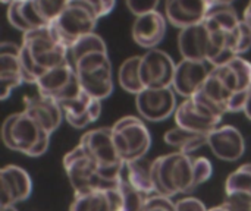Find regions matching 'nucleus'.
Wrapping results in <instances>:
<instances>
[{
    "label": "nucleus",
    "mask_w": 251,
    "mask_h": 211,
    "mask_svg": "<svg viewBox=\"0 0 251 211\" xmlns=\"http://www.w3.org/2000/svg\"><path fill=\"white\" fill-rule=\"evenodd\" d=\"M19 47V62L26 84H37L47 70L71 62L69 48L56 40L50 25L25 32Z\"/></svg>",
    "instance_id": "obj_1"
},
{
    "label": "nucleus",
    "mask_w": 251,
    "mask_h": 211,
    "mask_svg": "<svg viewBox=\"0 0 251 211\" xmlns=\"http://www.w3.org/2000/svg\"><path fill=\"white\" fill-rule=\"evenodd\" d=\"M151 178L156 194L175 197L194 189L193 159L190 154L171 153L153 160Z\"/></svg>",
    "instance_id": "obj_2"
},
{
    "label": "nucleus",
    "mask_w": 251,
    "mask_h": 211,
    "mask_svg": "<svg viewBox=\"0 0 251 211\" xmlns=\"http://www.w3.org/2000/svg\"><path fill=\"white\" fill-rule=\"evenodd\" d=\"M63 167L75 195L93 191L106 192L119 188V184L110 182L99 175V164L87 153L82 144H78L63 157Z\"/></svg>",
    "instance_id": "obj_3"
},
{
    "label": "nucleus",
    "mask_w": 251,
    "mask_h": 211,
    "mask_svg": "<svg viewBox=\"0 0 251 211\" xmlns=\"http://www.w3.org/2000/svg\"><path fill=\"white\" fill-rule=\"evenodd\" d=\"M100 18L82 0H71L68 7L50 23L56 40L71 48L79 38L93 34Z\"/></svg>",
    "instance_id": "obj_4"
},
{
    "label": "nucleus",
    "mask_w": 251,
    "mask_h": 211,
    "mask_svg": "<svg viewBox=\"0 0 251 211\" xmlns=\"http://www.w3.org/2000/svg\"><path fill=\"white\" fill-rule=\"evenodd\" d=\"M82 90L93 98L103 100L113 93V72L107 51H94L74 63Z\"/></svg>",
    "instance_id": "obj_5"
},
{
    "label": "nucleus",
    "mask_w": 251,
    "mask_h": 211,
    "mask_svg": "<svg viewBox=\"0 0 251 211\" xmlns=\"http://www.w3.org/2000/svg\"><path fill=\"white\" fill-rule=\"evenodd\" d=\"M113 142L119 157L126 163L146 157L151 147V135L137 116H124L113 126Z\"/></svg>",
    "instance_id": "obj_6"
},
{
    "label": "nucleus",
    "mask_w": 251,
    "mask_h": 211,
    "mask_svg": "<svg viewBox=\"0 0 251 211\" xmlns=\"http://www.w3.org/2000/svg\"><path fill=\"white\" fill-rule=\"evenodd\" d=\"M35 85L38 93L54 98L60 104L78 100L84 93L78 73L71 62L47 70L38 78Z\"/></svg>",
    "instance_id": "obj_7"
},
{
    "label": "nucleus",
    "mask_w": 251,
    "mask_h": 211,
    "mask_svg": "<svg viewBox=\"0 0 251 211\" xmlns=\"http://www.w3.org/2000/svg\"><path fill=\"white\" fill-rule=\"evenodd\" d=\"M224 115L199 95L185 98L175 112V123L197 134H209L221 126Z\"/></svg>",
    "instance_id": "obj_8"
},
{
    "label": "nucleus",
    "mask_w": 251,
    "mask_h": 211,
    "mask_svg": "<svg viewBox=\"0 0 251 211\" xmlns=\"http://www.w3.org/2000/svg\"><path fill=\"white\" fill-rule=\"evenodd\" d=\"M47 132L29 117L25 112L13 113L7 116L1 126V140L4 145L16 153L28 156L34 145L46 135Z\"/></svg>",
    "instance_id": "obj_9"
},
{
    "label": "nucleus",
    "mask_w": 251,
    "mask_h": 211,
    "mask_svg": "<svg viewBox=\"0 0 251 211\" xmlns=\"http://www.w3.org/2000/svg\"><path fill=\"white\" fill-rule=\"evenodd\" d=\"M135 106L141 119L162 122L176 112V93L169 88H144L135 95Z\"/></svg>",
    "instance_id": "obj_10"
},
{
    "label": "nucleus",
    "mask_w": 251,
    "mask_h": 211,
    "mask_svg": "<svg viewBox=\"0 0 251 211\" xmlns=\"http://www.w3.org/2000/svg\"><path fill=\"white\" fill-rule=\"evenodd\" d=\"M176 65L172 57L159 48H151L141 56L140 79L144 88H169L172 87Z\"/></svg>",
    "instance_id": "obj_11"
},
{
    "label": "nucleus",
    "mask_w": 251,
    "mask_h": 211,
    "mask_svg": "<svg viewBox=\"0 0 251 211\" xmlns=\"http://www.w3.org/2000/svg\"><path fill=\"white\" fill-rule=\"evenodd\" d=\"M79 144H82L87 153L96 160V163L99 164V170L125 164V162L119 157L116 151L112 128H99L88 131L81 137Z\"/></svg>",
    "instance_id": "obj_12"
},
{
    "label": "nucleus",
    "mask_w": 251,
    "mask_h": 211,
    "mask_svg": "<svg viewBox=\"0 0 251 211\" xmlns=\"http://www.w3.org/2000/svg\"><path fill=\"white\" fill-rule=\"evenodd\" d=\"M24 112L50 135L60 126L62 119L65 117L60 103L41 93L24 98Z\"/></svg>",
    "instance_id": "obj_13"
},
{
    "label": "nucleus",
    "mask_w": 251,
    "mask_h": 211,
    "mask_svg": "<svg viewBox=\"0 0 251 211\" xmlns=\"http://www.w3.org/2000/svg\"><path fill=\"white\" fill-rule=\"evenodd\" d=\"M212 6L210 0H166L165 16L169 23L184 29L201 23Z\"/></svg>",
    "instance_id": "obj_14"
},
{
    "label": "nucleus",
    "mask_w": 251,
    "mask_h": 211,
    "mask_svg": "<svg viewBox=\"0 0 251 211\" xmlns=\"http://www.w3.org/2000/svg\"><path fill=\"white\" fill-rule=\"evenodd\" d=\"M207 145L212 153L225 162H237L246 151L243 134L231 125H221L207 134Z\"/></svg>",
    "instance_id": "obj_15"
},
{
    "label": "nucleus",
    "mask_w": 251,
    "mask_h": 211,
    "mask_svg": "<svg viewBox=\"0 0 251 211\" xmlns=\"http://www.w3.org/2000/svg\"><path fill=\"white\" fill-rule=\"evenodd\" d=\"M0 203L1 207L15 206L16 203L29 198L32 182L29 175L19 166L9 164L0 170Z\"/></svg>",
    "instance_id": "obj_16"
},
{
    "label": "nucleus",
    "mask_w": 251,
    "mask_h": 211,
    "mask_svg": "<svg viewBox=\"0 0 251 211\" xmlns=\"http://www.w3.org/2000/svg\"><path fill=\"white\" fill-rule=\"evenodd\" d=\"M209 73L210 70L207 69L206 62L182 59L176 65L172 88L178 95L191 98L203 88Z\"/></svg>",
    "instance_id": "obj_17"
},
{
    "label": "nucleus",
    "mask_w": 251,
    "mask_h": 211,
    "mask_svg": "<svg viewBox=\"0 0 251 211\" xmlns=\"http://www.w3.org/2000/svg\"><path fill=\"white\" fill-rule=\"evenodd\" d=\"M212 34L206 19L201 23L181 29L178 35V47L182 59L207 62L210 51Z\"/></svg>",
    "instance_id": "obj_18"
},
{
    "label": "nucleus",
    "mask_w": 251,
    "mask_h": 211,
    "mask_svg": "<svg viewBox=\"0 0 251 211\" xmlns=\"http://www.w3.org/2000/svg\"><path fill=\"white\" fill-rule=\"evenodd\" d=\"M19 50L13 43H1L0 46V98L6 100L10 93L24 84L22 68L19 62Z\"/></svg>",
    "instance_id": "obj_19"
},
{
    "label": "nucleus",
    "mask_w": 251,
    "mask_h": 211,
    "mask_svg": "<svg viewBox=\"0 0 251 211\" xmlns=\"http://www.w3.org/2000/svg\"><path fill=\"white\" fill-rule=\"evenodd\" d=\"M166 22V16L157 10L137 16L132 25L134 41L144 48H156L165 38Z\"/></svg>",
    "instance_id": "obj_20"
},
{
    "label": "nucleus",
    "mask_w": 251,
    "mask_h": 211,
    "mask_svg": "<svg viewBox=\"0 0 251 211\" xmlns=\"http://www.w3.org/2000/svg\"><path fill=\"white\" fill-rule=\"evenodd\" d=\"M7 21L21 32H29L49 23L38 13L34 0H13L7 4Z\"/></svg>",
    "instance_id": "obj_21"
},
{
    "label": "nucleus",
    "mask_w": 251,
    "mask_h": 211,
    "mask_svg": "<svg viewBox=\"0 0 251 211\" xmlns=\"http://www.w3.org/2000/svg\"><path fill=\"white\" fill-rule=\"evenodd\" d=\"M121 192L119 188L110 191H93L76 194L69 211H119Z\"/></svg>",
    "instance_id": "obj_22"
},
{
    "label": "nucleus",
    "mask_w": 251,
    "mask_h": 211,
    "mask_svg": "<svg viewBox=\"0 0 251 211\" xmlns=\"http://www.w3.org/2000/svg\"><path fill=\"white\" fill-rule=\"evenodd\" d=\"M151 167H153L151 160L146 157L135 159L125 163L124 176L137 191L143 192L144 195H151L156 194L153 178H151Z\"/></svg>",
    "instance_id": "obj_23"
},
{
    "label": "nucleus",
    "mask_w": 251,
    "mask_h": 211,
    "mask_svg": "<svg viewBox=\"0 0 251 211\" xmlns=\"http://www.w3.org/2000/svg\"><path fill=\"white\" fill-rule=\"evenodd\" d=\"M165 142L174 148H176L179 153L190 154L199 150L203 145H207V135L206 134H197L187 131L184 128H174L165 134Z\"/></svg>",
    "instance_id": "obj_24"
},
{
    "label": "nucleus",
    "mask_w": 251,
    "mask_h": 211,
    "mask_svg": "<svg viewBox=\"0 0 251 211\" xmlns=\"http://www.w3.org/2000/svg\"><path fill=\"white\" fill-rule=\"evenodd\" d=\"M140 62L141 56H132L126 59L118 72V81L119 85L129 94H140L144 90V85L140 79Z\"/></svg>",
    "instance_id": "obj_25"
},
{
    "label": "nucleus",
    "mask_w": 251,
    "mask_h": 211,
    "mask_svg": "<svg viewBox=\"0 0 251 211\" xmlns=\"http://www.w3.org/2000/svg\"><path fill=\"white\" fill-rule=\"evenodd\" d=\"M209 100H212L216 106H219L225 113H228V101L231 100L232 94L228 88L222 84V81L210 70L203 88L200 90Z\"/></svg>",
    "instance_id": "obj_26"
},
{
    "label": "nucleus",
    "mask_w": 251,
    "mask_h": 211,
    "mask_svg": "<svg viewBox=\"0 0 251 211\" xmlns=\"http://www.w3.org/2000/svg\"><path fill=\"white\" fill-rule=\"evenodd\" d=\"M94 51H107L106 43L104 40L97 35L96 32L88 34L82 38H79L71 48H69V57H71V63L74 65L76 60H79L82 56L94 53Z\"/></svg>",
    "instance_id": "obj_27"
},
{
    "label": "nucleus",
    "mask_w": 251,
    "mask_h": 211,
    "mask_svg": "<svg viewBox=\"0 0 251 211\" xmlns=\"http://www.w3.org/2000/svg\"><path fill=\"white\" fill-rule=\"evenodd\" d=\"M121 192V209L119 211H144L147 195L137 191L124 176L119 184Z\"/></svg>",
    "instance_id": "obj_28"
},
{
    "label": "nucleus",
    "mask_w": 251,
    "mask_h": 211,
    "mask_svg": "<svg viewBox=\"0 0 251 211\" xmlns=\"http://www.w3.org/2000/svg\"><path fill=\"white\" fill-rule=\"evenodd\" d=\"M207 18L212 19L213 22H216L226 32L234 31L240 25V22L243 21L238 18L235 9L231 4H215V6H212Z\"/></svg>",
    "instance_id": "obj_29"
},
{
    "label": "nucleus",
    "mask_w": 251,
    "mask_h": 211,
    "mask_svg": "<svg viewBox=\"0 0 251 211\" xmlns=\"http://www.w3.org/2000/svg\"><path fill=\"white\" fill-rule=\"evenodd\" d=\"M228 47L234 57L241 56L251 48V28L244 21H241L234 31L228 32Z\"/></svg>",
    "instance_id": "obj_30"
},
{
    "label": "nucleus",
    "mask_w": 251,
    "mask_h": 211,
    "mask_svg": "<svg viewBox=\"0 0 251 211\" xmlns=\"http://www.w3.org/2000/svg\"><path fill=\"white\" fill-rule=\"evenodd\" d=\"M225 192H244L251 195V163L243 164L228 176L225 182Z\"/></svg>",
    "instance_id": "obj_31"
},
{
    "label": "nucleus",
    "mask_w": 251,
    "mask_h": 211,
    "mask_svg": "<svg viewBox=\"0 0 251 211\" xmlns=\"http://www.w3.org/2000/svg\"><path fill=\"white\" fill-rule=\"evenodd\" d=\"M71 0H34L41 18L50 25L69 4Z\"/></svg>",
    "instance_id": "obj_32"
},
{
    "label": "nucleus",
    "mask_w": 251,
    "mask_h": 211,
    "mask_svg": "<svg viewBox=\"0 0 251 211\" xmlns=\"http://www.w3.org/2000/svg\"><path fill=\"white\" fill-rule=\"evenodd\" d=\"M193 170H194V188L207 182L213 173L212 163L206 157H196L193 159Z\"/></svg>",
    "instance_id": "obj_33"
},
{
    "label": "nucleus",
    "mask_w": 251,
    "mask_h": 211,
    "mask_svg": "<svg viewBox=\"0 0 251 211\" xmlns=\"http://www.w3.org/2000/svg\"><path fill=\"white\" fill-rule=\"evenodd\" d=\"M125 3L129 12H132L135 16H140V15L157 10L160 0H125Z\"/></svg>",
    "instance_id": "obj_34"
},
{
    "label": "nucleus",
    "mask_w": 251,
    "mask_h": 211,
    "mask_svg": "<svg viewBox=\"0 0 251 211\" xmlns=\"http://www.w3.org/2000/svg\"><path fill=\"white\" fill-rule=\"evenodd\" d=\"M175 211H209L206 206L194 197H185L175 203Z\"/></svg>",
    "instance_id": "obj_35"
},
{
    "label": "nucleus",
    "mask_w": 251,
    "mask_h": 211,
    "mask_svg": "<svg viewBox=\"0 0 251 211\" xmlns=\"http://www.w3.org/2000/svg\"><path fill=\"white\" fill-rule=\"evenodd\" d=\"M82 1H85L88 6H91L99 18L109 15L116 4V0H82Z\"/></svg>",
    "instance_id": "obj_36"
},
{
    "label": "nucleus",
    "mask_w": 251,
    "mask_h": 211,
    "mask_svg": "<svg viewBox=\"0 0 251 211\" xmlns=\"http://www.w3.org/2000/svg\"><path fill=\"white\" fill-rule=\"evenodd\" d=\"M243 21L249 25L251 28V0L250 3H249V6L246 7V10H244V16H243Z\"/></svg>",
    "instance_id": "obj_37"
},
{
    "label": "nucleus",
    "mask_w": 251,
    "mask_h": 211,
    "mask_svg": "<svg viewBox=\"0 0 251 211\" xmlns=\"http://www.w3.org/2000/svg\"><path fill=\"white\" fill-rule=\"evenodd\" d=\"M244 113H246V116H247V117L251 120V88H250V93H249L247 103H246V107H244Z\"/></svg>",
    "instance_id": "obj_38"
},
{
    "label": "nucleus",
    "mask_w": 251,
    "mask_h": 211,
    "mask_svg": "<svg viewBox=\"0 0 251 211\" xmlns=\"http://www.w3.org/2000/svg\"><path fill=\"white\" fill-rule=\"evenodd\" d=\"M209 211H234L226 203H224V204H221V206H218V207H213V209H210Z\"/></svg>",
    "instance_id": "obj_39"
},
{
    "label": "nucleus",
    "mask_w": 251,
    "mask_h": 211,
    "mask_svg": "<svg viewBox=\"0 0 251 211\" xmlns=\"http://www.w3.org/2000/svg\"><path fill=\"white\" fill-rule=\"evenodd\" d=\"M212 1V4L215 6V4H231L232 1H235V0H210Z\"/></svg>",
    "instance_id": "obj_40"
},
{
    "label": "nucleus",
    "mask_w": 251,
    "mask_h": 211,
    "mask_svg": "<svg viewBox=\"0 0 251 211\" xmlns=\"http://www.w3.org/2000/svg\"><path fill=\"white\" fill-rule=\"evenodd\" d=\"M1 211H18L15 209V206H6V207H1Z\"/></svg>",
    "instance_id": "obj_41"
},
{
    "label": "nucleus",
    "mask_w": 251,
    "mask_h": 211,
    "mask_svg": "<svg viewBox=\"0 0 251 211\" xmlns=\"http://www.w3.org/2000/svg\"><path fill=\"white\" fill-rule=\"evenodd\" d=\"M144 211H169V210H163V209H146Z\"/></svg>",
    "instance_id": "obj_42"
},
{
    "label": "nucleus",
    "mask_w": 251,
    "mask_h": 211,
    "mask_svg": "<svg viewBox=\"0 0 251 211\" xmlns=\"http://www.w3.org/2000/svg\"><path fill=\"white\" fill-rule=\"evenodd\" d=\"M12 1H13V0H12Z\"/></svg>",
    "instance_id": "obj_43"
}]
</instances>
